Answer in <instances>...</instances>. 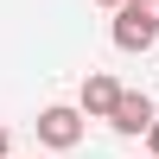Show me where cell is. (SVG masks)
Returning <instances> with one entry per match:
<instances>
[{
  "instance_id": "6da1fadb",
  "label": "cell",
  "mask_w": 159,
  "mask_h": 159,
  "mask_svg": "<svg viewBox=\"0 0 159 159\" xmlns=\"http://www.w3.org/2000/svg\"><path fill=\"white\" fill-rule=\"evenodd\" d=\"M38 140H45L51 153H70L76 140H83V108H76V102H51V108L38 115Z\"/></svg>"
},
{
  "instance_id": "7a4b0ae2",
  "label": "cell",
  "mask_w": 159,
  "mask_h": 159,
  "mask_svg": "<svg viewBox=\"0 0 159 159\" xmlns=\"http://www.w3.org/2000/svg\"><path fill=\"white\" fill-rule=\"evenodd\" d=\"M108 38H115V51H153V38H159V19H147L134 0H121V7H115V25H108Z\"/></svg>"
},
{
  "instance_id": "3957f363",
  "label": "cell",
  "mask_w": 159,
  "mask_h": 159,
  "mask_svg": "<svg viewBox=\"0 0 159 159\" xmlns=\"http://www.w3.org/2000/svg\"><path fill=\"white\" fill-rule=\"evenodd\" d=\"M115 96H121V83H115L108 70H89V76H83V89H76V108H83V121H108Z\"/></svg>"
},
{
  "instance_id": "277c9868",
  "label": "cell",
  "mask_w": 159,
  "mask_h": 159,
  "mask_svg": "<svg viewBox=\"0 0 159 159\" xmlns=\"http://www.w3.org/2000/svg\"><path fill=\"white\" fill-rule=\"evenodd\" d=\"M147 121H153V96L121 89V96H115V108H108V127H115V134H147Z\"/></svg>"
},
{
  "instance_id": "5b68a950",
  "label": "cell",
  "mask_w": 159,
  "mask_h": 159,
  "mask_svg": "<svg viewBox=\"0 0 159 159\" xmlns=\"http://www.w3.org/2000/svg\"><path fill=\"white\" fill-rule=\"evenodd\" d=\"M147 153L159 159V115H153V121H147Z\"/></svg>"
},
{
  "instance_id": "8992f818",
  "label": "cell",
  "mask_w": 159,
  "mask_h": 159,
  "mask_svg": "<svg viewBox=\"0 0 159 159\" xmlns=\"http://www.w3.org/2000/svg\"><path fill=\"white\" fill-rule=\"evenodd\" d=\"M13 153V134H7V121H0V159H7Z\"/></svg>"
},
{
  "instance_id": "52a82bcc",
  "label": "cell",
  "mask_w": 159,
  "mask_h": 159,
  "mask_svg": "<svg viewBox=\"0 0 159 159\" xmlns=\"http://www.w3.org/2000/svg\"><path fill=\"white\" fill-rule=\"evenodd\" d=\"M134 7H140V13H147V19H159V0H134Z\"/></svg>"
},
{
  "instance_id": "ba28073f",
  "label": "cell",
  "mask_w": 159,
  "mask_h": 159,
  "mask_svg": "<svg viewBox=\"0 0 159 159\" xmlns=\"http://www.w3.org/2000/svg\"><path fill=\"white\" fill-rule=\"evenodd\" d=\"M96 7H108V13H115V7H121V0H96Z\"/></svg>"
},
{
  "instance_id": "9c48e42d",
  "label": "cell",
  "mask_w": 159,
  "mask_h": 159,
  "mask_svg": "<svg viewBox=\"0 0 159 159\" xmlns=\"http://www.w3.org/2000/svg\"><path fill=\"white\" fill-rule=\"evenodd\" d=\"M147 159H153V153H147Z\"/></svg>"
}]
</instances>
